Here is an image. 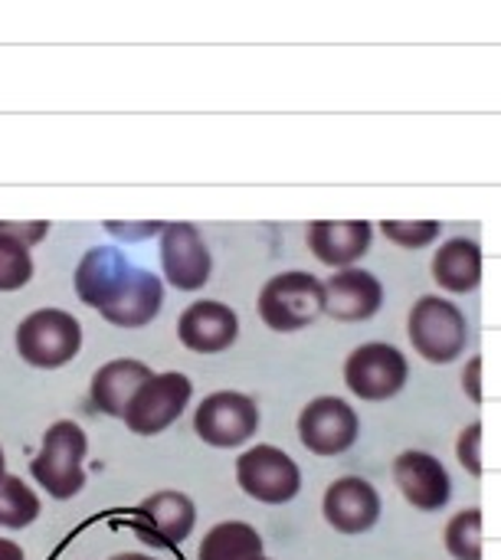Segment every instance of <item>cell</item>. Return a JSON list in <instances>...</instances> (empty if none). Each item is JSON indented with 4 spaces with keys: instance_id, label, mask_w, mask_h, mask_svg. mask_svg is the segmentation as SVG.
<instances>
[{
    "instance_id": "1",
    "label": "cell",
    "mask_w": 501,
    "mask_h": 560,
    "mask_svg": "<svg viewBox=\"0 0 501 560\" xmlns=\"http://www.w3.org/2000/svg\"><path fill=\"white\" fill-rule=\"evenodd\" d=\"M256 308L266 328L279 335H292L312 328L322 315H328V292L318 276L305 269H289L272 276L259 289Z\"/></svg>"
},
{
    "instance_id": "2",
    "label": "cell",
    "mask_w": 501,
    "mask_h": 560,
    "mask_svg": "<svg viewBox=\"0 0 501 560\" xmlns=\"http://www.w3.org/2000/svg\"><path fill=\"white\" fill-rule=\"evenodd\" d=\"M407 338L413 351L430 364H453L469 348L466 312L443 295H420L407 318Z\"/></svg>"
},
{
    "instance_id": "3",
    "label": "cell",
    "mask_w": 501,
    "mask_h": 560,
    "mask_svg": "<svg viewBox=\"0 0 501 560\" xmlns=\"http://www.w3.org/2000/svg\"><path fill=\"white\" fill-rule=\"evenodd\" d=\"M85 456H89V440L85 430L72 420H56L46 436L39 453L30 463V476L46 489L49 499H72L85 486Z\"/></svg>"
},
{
    "instance_id": "4",
    "label": "cell",
    "mask_w": 501,
    "mask_h": 560,
    "mask_svg": "<svg viewBox=\"0 0 501 560\" xmlns=\"http://www.w3.org/2000/svg\"><path fill=\"white\" fill-rule=\"evenodd\" d=\"M16 351L30 368H66L82 351V325L62 308H36L16 325Z\"/></svg>"
},
{
    "instance_id": "5",
    "label": "cell",
    "mask_w": 501,
    "mask_h": 560,
    "mask_svg": "<svg viewBox=\"0 0 501 560\" xmlns=\"http://www.w3.org/2000/svg\"><path fill=\"white\" fill-rule=\"evenodd\" d=\"M410 381V361L397 345L364 341L345 358V387L361 404H384Z\"/></svg>"
},
{
    "instance_id": "6",
    "label": "cell",
    "mask_w": 501,
    "mask_h": 560,
    "mask_svg": "<svg viewBox=\"0 0 501 560\" xmlns=\"http://www.w3.org/2000/svg\"><path fill=\"white\" fill-rule=\"evenodd\" d=\"M236 486L259 505H289L302 492V469L286 450L256 443L236 456Z\"/></svg>"
},
{
    "instance_id": "7",
    "label": "cell",
    "mask_w": 501,
    "mask_h": 560,
    "mask_svg": "<svg viewBox=\"0 0 501 560\" xmlns=\"http://www.w3.org/2000/svg\"><path fill=\"white\" fill-rule=\"evenodd\" d=\"M259 404L240 390H217L194 410V433L213 450H240L259 433Z\"/></svg>"
},
{
    "instance_id": "8",
    "label": "cell",
    "mask_w": 501,
    "mask_h": 560,
    "mask_svg": "<svg viewBox=\"0 0 501 560\" xmlns=\"http://www.w3.org/2000/svg\"><path fill=\"white\" fill-rule=\"evenodd\" d=\"M190 397H194L190 377L180 371H164L138 387L121 420L135 436H158L184 417Z\"/></svg>"
},
{
    "instance_id": "9",
    "label": "cell",
    "mask_w": 501,
    "mask_h": 560,
    "mask_svg": "<svg viewBox=\"0 0 501 560\" xmlns=\"http://www.w3.org/2000/svg\"><path fill=\"white\" fill-rule=\"evenodd\" d=\"M295 430L312 456L335 459L354 450V443L361 440V417L341 397H315L302 407Z\"/></svg>"
},
{
    "instance_id": "10",
    "label": "cell",
    "mask_w": 501,
    "mask_h": 560,
    "mask_svg": "<svg viewBox=\"0 0 501 560\" xmlns=\"http://www.w3.org/2000/svg\"><path fill=\"white\" fill-rule=\"evenodd\" d=\"M161 272L177 292H200L213 276V256L194 223H164L161 230Z\"/></svg>"
},
{
    "instance_id": "11",
    "label": "cell",
    "mask_w": 501,
    "mask_h": 560,
    "mask_svg": "<svg viewBox=\"0 0 501 560\" xmlns=\"http://www.w3.org/2000/svg\"><path fill=\"white\" fill-rule=\"evenodd\" d=\"M197 505L184 492H154L148 495L131 518V532L151 548H177L194 535Z\"/></svg>"
},
{
    "instance_id": "12",
    "label": "cell",
    "mask_w": 501,
    "mask_h": 560,
    "mask_svg": "<svg viewBox=\"0 0 501 560\" xmlns=\"http://www.w3.org/2000/svg\"><path fill=\"white\" fill-rule=\"evenodd\" d=\"M384 512L381 492L361 476H341L325 489L322 515L338 535H368Z\"/></svg>"
},
{
    "instance_id": "13",
    "label": "cell",
    "mask_w": 501,
    "mask_h": 560,
    "mask_svg": "<svg viewBox=\"0 0 501 560\" xmlns=\"http://www.w3.org/2000/svg\"><path fill=\"white\" fill-rule=\"evenodd\" d=\"M394 482L417 512H440L453 499L450 469L440 463V456L423 450H407L394 459Z\"/></svg>"
},
{
    "instance_id": "14",
    "label": "cell",
    "mask_w": 501,
    "mask_h": 560,
    "mask_svg": "<svg viewBox=\"0 0 501 560\" xmlns=\"http://www.w3.org/2000/svg\"><path fill=\"white\" fill-rule=\"evenodd\" d=\"M177 338L194 354H223L240 338V315L226 302L197 299L180 312Z\"/></svg>"
},
{
    "instance_id": "15",
    "label": "cell",
    "mask_w": 501,
    "mask_h": 560,
    "mask_svg": "<svg viewBox=\"0 0 501 560\" xmlns=\"http://www.w3.org/2000/svg\"><path fill=\"white\" fill-rule=\"evenodd\" d=\"M131 272H135V262L118 246H92L79 259L72 285H75V295L82 305L102 312L118 299V292L128 285Z\"/></svg>"
},
{
    "instance_id": "16",
    "label": "cell",
    "mask_w": 501,
    "mask_h": 560,
    "mask_svg": "<svg viewBox=\"0 0 501 560\" xmlns=\"http://www.w3.org/2000/svg\"><path fill=\"white\" fill-rule=\"evenodd\" d=\"M308 253L331 269L358 266L374 246V223L371 220H315L305 230Z\"/></svg>"
},
{
    "instance_id": "17",
    "label": "cell",
    "mask_w": 501,
    "mask_h": 560,
    "mask_svg": "<svg viewBox=\"0 0 501 560\" xmlns=\"http://www.w3.org/2000/svg\"><path fill=\"white\" fill-rule=\"evenodd\" d=\"M325 292H328V318H335L341 325L371 322L384 308V299H387L384 282L361 266L338 269L325 282Z\"/></svg>"
},
{
    "instance_id": "18",
    "label": "cell",
    "mask_w": 501,
    "mask_h": 560,
    "mask_svg": "<svg viewBox=\"0 0 501 560\" xmlns=\"http://www.w3.org/2000/svg\"><path fill=\"white\" fill-rule=\"evenodd\" d=\"M433 282L450 295H469L482 285V246L473 236H450L433 253Z\"/></svg>"
},
{
    "instance_id": "19",
    "label": "cell",
    "mask_w": 501,
    "mask_h": 560,
    "mask_svg": "<svg viewBox=\"0 0 501 560\" xmlns=\"http://www.w3.org/2000/svg\"><path fill=\"white\" fill-rule=\"evenodd\" d=\"M161 308H164V282H161V276L135 266L128 285L98 315L115 328H144L161 315Z\"/></svg>"
},
{
    "instance_id": "20",
    "label": "cell",
    "mask_w": 501,
    "mask_h": 560,
    "mask_svg": "<svg viewBox=\"0 0 501 560\" xmlns=\"http://www.w3.org/2000/svg\"><path fill=\"white\" fill-rule=\"evenodd\" d=\"M154 377V371L135 358H118V361H108L102 364L95 374H92V384H89V397L95 404L98 413L105 417H125L131 397L138 394V387Z\"/></svg>"
},
{
    "instance_id": "21",
    "label": "cell",
    "mask_w": 501,
    "mask_h": 560,
    "mask_svg": "<svg viewBox=\"0 0 501 560\" xmlns=\"http://www.w3.org/2000/svg\"><path fill=\"white\" fill-rule=\"evenodd\" d=\"M263 548V535L249 522H220L203 535L197 560H259Z\"/></svg>"
},
{
    "instance_id": "22",
    "label": "cell",
    "mask_w": 501,
    "mask_h": 560,
    "mask_svg": "<svg viewBox=\"0 0 501 560\" xmlns=\"http://www.w3.org/2000/svg\"><path fill=\"white\" fill-rule=\"evenodd\" d=\"M39 512H43L39 495L20 476H7L0 482V528L20 532V528L33 525L39 518Z\"/></svg>"
},
{
    "instance_id": "23",
    "label": "cell",
    "mask_w": 501,
    "mask_h": 560,
    "mask_svg": "<svg viewBox=\"0 0 501 560\" xmlns=\"http://www.w3.org/2000/svg\"><path fill=\"white\" fill-rule=\"evenodd\" d=\"M482 509H463L446 522L443 545L453 560H482Z\"/></svg>"
},
{
    "instance_id": "24",
    "label": "cell",
    "mask_w": 501,
    "mask_h": 560,
    "mask_svg": "<svg viewBox=\"0 0 501 560\" xmlns=\"http://www.w3.org/2000/svg\"><path fill=\"white\" fill-rule=\"evenodd\" d=\"M33 279V256L13 236L0 233V292H16Z\"/></svg>"
},
{
    "instance_id": "25",
    "label": "cell",
    "mask_w": 501,
    "mask_h": 560,
    "mask_svg": "<svg viewBox=\"0 0 501 560\" xmlns=\"http://www.w3.org/2000/svg\"><path fill=\"white\" fill-rule=\"evenodd\" d=\"M381 233L400 249H427L440 243L443 223L440 220H384Z\"/></svg>"
},
{
    "instance_id": "26",
    "label": "cell",
    "mask_w": 501,
    "mask_h": 560,
    "mask_svg": "<svg viewBox=\"0 0 501 560\" xmlns=\"http://www.w3.org/2000/svg\"><path fill=\"white\" fill-rule=\"evenodd\" d=\"M456 459L459 466L473 476V479H482V423H469L459 440H456Z\"/></svg>"
},
{
    "instance_id": "27",
    "label": "cell",
    "mask_w": 501,
    "mask_h": 560,
    "mask_svg": "<svg viewBox=\"0 0 501 560\" xmlns=\"http://www.w3.org/2000/svg\"><path fill=\"white\" fill-rule=\"evenodd\" d=\"M0 233L20 240L23 246H36L39 240H46L49 223H46V220H33V223H10V220H0Z\"/></svg>"
},
{
    "instance_id": "28",
    "label": "cell",
    "mask_w": 501,
    "mask_h": 560,
    "mask_svg": "<svg viewBox=\"0 0 501 560\" xmlns=\"http://www.w3.org/2000/svg\"><path fill=\"white\" fill-rule=\"evenodd\" d=\"M105 230L125 243H138V240H148V236H161L164 223H105Z\"/></svg>"
},
{
    "instance_id": "29",
    "label": "cell",
    "mask_w": 501,
    "mask_h": 560,
    "mask_svg": "<svg viewBox=\"0 0 501 560\" xmlns=\"http://www.w3.org/2000/svg\"><path fill=\"white\" fill-rule=\"evenodd\" d=\"M463 394L479 407L486 397H482V354H473L466 361V371H463Z\"/></svg>"
},
{
    "instance_id": "30",
    "label": "cell",
    "mask_w": 501,
    "mask_h": 560,
    "mask_svg": "<svg viewBox=\"0 0 501 560\" xmlns=\"http://www.w3.org/2000/svg\"><path fill=\"white\" fill-rule=\"evenodd\" d=\"M0 560H23L20 545H16V541H10V538H0Z\"/></svg>"
},
{
    "instance_id": "31",
    "label": "cell",
    "mask_w": 501,
    "mask_h": 560,
    "mask_svg": "<svg viewBox=\"0 0 501 560\" xmlns=\"http://www.w3.org/2000/svg\"><path fill=\"white\" fill-rule=\"evenodd\" d=\"M112 560H154V558H148V555H115Z\"/></svg>"
},
{
    "instance_id": "32",
    "label": "cell",
    "mask_w": 501,
    "mask_h": 560,
    "mask_svg": "<svg viewBox=\"0 0 501 560\" xmlns=\"http://www.w3.org/2000/svg\"><path fill=\"white\" fill-rule=\"evenodd\" d=\"M7 479V456H3V446H0V482Z\"/></svg>"
},
{
    "instance_id": "33",
    "label": "cell",
    "mask_w": 501,
    "mask_h": 560,
    "mask_svg": "<svg viewBox=\"0 0 501 560\" xmlns=\"http://www.w3.org/2000/svg\"><path fill=\"white\" fill-rule=\"evenodd\" d=\"M259 560H269V558H259Z\"/></svg>"
}]
</instances>
